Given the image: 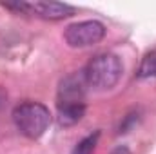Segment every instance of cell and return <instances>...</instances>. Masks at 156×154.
Segmentation results:
<instances>
[{"mask_svg": "<svg viewBox=\"0 0 156 154\" xmlns=\"http://www.w3.org/2000/svg\"><path fill=\"white\" fill-rule=\"evenodd\" d=\"M111 154H131V152H129V149H127V147H116Z\"/></svg>", "mask_w": 156, "mask_h": 154, "instance_id": "8", "label": "cell"}, {"mask_svg": "<svg viewBox=\"0 0 156 154\" xmlns=\"http://www.w3.org/2000/svg\"><path fill=\"white\" fill-rule=\"evenodd\" d=\"M5 98H7V94H5V91H4V89H0V107L4 105V102H5Z\"/></svg>", "mask_w": 156, "mask_h": 154, "instance_id": "9", "label": "cell"}, {"mask_svg": "<svg viewBox=\"0 0 156 154\" xmlns=\"http://www.w3.org/2000/svg\"><path fill=\"white\" fill-rule=\"evenodd\" d=\"M123 65L122 60L113 53H100L89 60L83 69V76L89 87L98 91H109L116 85L122 78Z\"/></svg>", "mask_w": 156, "mask_h": 154, "instance_id": "2", "label": "cell"}, {"mask_svg": "<svg viewBox=\"0 0 156 154\" xmlns=\"http://www.w3.org/2000/svg\"><path fill=\"white\" fill-rule=\"evenodd\" d=\"M85 87L83 71L71 73L60 80L56 93V120L62 127L76 125L85 114Z\"/></svg>", "mask_w": 156, "mask_h": 154, "instance_id": "1", "label": "cell"}, {"mask_svg": "<svg viewBox=\"0 0 156 154\" xmlns=\"http://www.w3.org/2000/svg\"><path fill=\"white\" fill-rule=\"evenodd\" d=\"M136 78H156V49L145 53L138 65Z\"/></svg>", "mask_w": 156, "mask_h": 154, "instance_id": "6", "label": "cell"}, {"mask_svg": "<svg viewBox=\"0 0 156 154\" xmlns=\"http://www.w3.org/2000/svg\"><path fill=\"white\" fill-rule=\"evenodd\" d=\"M76 13V7L62 2H27V15H37L45 20H64Z\"/></svg>", "mask_w": 156, "mask_h": 154, "instance_id": "5", "label": "cell"}, {"mask_svg": "<svg viewBox=\"0 0 156 154\" xmlns=\"http://www.w3.org/2000/svg\"><path fill=\"white\" fill-rule=\"evenodd\" d=\"M13 123L26 138L38 140L51 125V113L44 103L27 100L13 109Z\"/></svg>", "mask_w": 156, "mask_h": 154, "instance_id": "3", "label": "cell"}, {"mask_svg": "<svg viewBox=\"0 0 156 154\" xmlns=\"http://www.w3.org/2000/svg\"><path fill=\"white\" fill-rule=\"evenodd\" d=\"M98 138H100V132H98V131H96L94 134L85 136L82 142H78V145L73 149V154H93L96 143H98Z\"/></svg>", "mask_w": 156, "mask_h": 154, "instance_id": "7", "label": "cell"}, {"mask_svg": "<svg viewBox=\"0 0 156 154\" xmlns=\"http://www.w3.org/2000/svg\"><path fill=\"white\" fill-rule=\"evenodd\" d=\"M105 33H107V29L102 22L83 20V22L67 26V29L64 31V40L73 49H83V47H91V45H96L98 42H102Z\"/></svg>", "mask_w": 156, "mask_h": 154, "instance_id": "4", "label": "cell"}]
</instances>
